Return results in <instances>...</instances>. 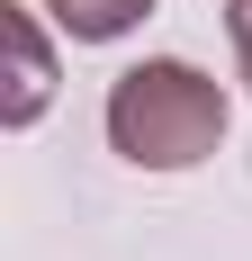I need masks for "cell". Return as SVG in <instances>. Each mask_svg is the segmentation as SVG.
<instances>
[{
	"mask_svg": "<svg viewBox=\"0 0 252 261\" xmlns=\"http://www.w3.org/2000/svg\"><path fill=\"white\" fill-rule=\"evenodd\" d=\"M225 27H234V63H243V81H252V0H225Z\"/></svg>",
	"mask_w": 252,
	"mask_h": 261,
	"instance_id": "4",
	"label": "cell"
},
{
	"mask_svg": "<svg viewBox=\"0 0 252 261\" xmlns=\"http://www.w3.org/2000/svg\"><path fill=\"white\" fill-rule=\"evenodd\" d=\"M54 9V27L63 36H81V45H108V36H126V27L144 18L153 0H45Z\"/></svg>",
	"mask_w": 252,
	"mask_h": 261,
	"instance_id": "3",
	"label": "cell"
},
{
	"mask_svg": "<svg viewBox=\"0 0 252 261\" xmlns=\"http://www.w3.org/2000/svg\"><path fill=\"white\" fill-rule=\"evenodd\" d=\"M108 144L144 171H189L225 144V90L180 54H153L108 81Z\"/></svg>",
	"mask_w": 252,
	"mask_h": 261,
	"instance_id": "1",
	"label": "cell"
},
{
	"mask_svg": "<svg viewBox=\"0 0 252 261\" xmlns=\"http://www.w3.org/2000/svg\"><path fill=\"white\" fill-rule=\"evenodd\" d=\"M0 36H9V99H0V117L9 126H36L45 99H54V54H45V36H36V18L18 0H0Z\"/></svg>",
	"mask_w": 252,
	"mask_h": 261,
	"instance_id": "2",
	"label": "cell"
}]
</instances>
